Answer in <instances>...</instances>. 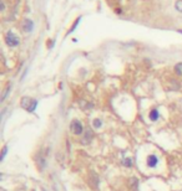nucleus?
Returning <instances> with one entry per match:
<instances>
[{
  "label": "nucleus",
  "mask_w": 182,
  "mask_h": 191,
  "mask_svg": "<svg viewBox=\"0 0 182 191\" xmlns=\"http://www.w3.org/2000/svg\"><path fill=\"white\" fill-rule=\"evenodd\" d=\"M21 107L24 109H26L28 112H34L36 109V107H38V101L29 98V97H24L21 99Z\"/></svg>",
  "instance_id": "nucleus-1"
},
{
  "label": "nucleus",
  "mask_w": 182,
  "mask_h": 191,
  "mask_svg": "<svg viewBox=\"0 0 182 191\" xmlns=\"http://www.w3.org/2000/svg\"><path fill=\"white\" fill-rule=\"evenodd\" d=\"M70 129H71V132L74 133L75 135H81V134H82V132H84L82 123H81L80 121H78V119H74V121L71 122V124H70Z\"/></svg>",
  "instance_id": "nucleus-2"
},
{
  "label": "nucleus",
  "mask_w": 182,
  "mask_h": 191,
  "mask_svg": "<svg viewBox=\"0 0 182 191\" xmlns=\"http://www.w3.org/2000/svg\"><path fill=\"white\" fill-rule=\"evenodd\" d=\"M5 42H6V45L8 46H10V47H15V46H17L19 45V39H17V36L15 35V34H13L11 31H9L6 35H5Z\"/></svg>",
  "instance_id": "nucleus-3"
},
{
  "label": "nucleus",
  "mask_w": 182,
  "mask_h": 191,
  "mask_svg": "<svg viewBox=\"0 0 182 191\" xmlns=\"http://www.w3.org/2000/svg\"><path fill=\"white\" fill-rule=\"evenodd\" d=\"M21 27L25 32H31L34 29V21L30 20V19H24L23 23H21Z\"/></svg>",
  "instance_id": "nucleus-4"
},
{
  "label": "nucleus",
  "mask_w": 182,
  "mask_h": 191,
  "mask_svg": "<svg viewBox=\"0 0 182 191\" xmlns=\"http://www.w3.org/2000/svg\"><path fill=\"white\" fill-rule=\"evenodd\" d=\"M146 163H147V166L149 168H156V165L158 164V158L154 154H150L146 159Z\"/></svg>",
  "instance_id": "nucleus-5"
},
{
  "label": "nucleus",
  "mask_w": 182,
  "mask_h": 191,
  "mask_svg": "<svg viewBox=\"0 0 182 191\" xmlns=\"http://www.w3.org/2000/svg\"><path fill=\"white\" fill-rule=\"evenodd\" d=\"M93 138H94V133H93V130L86 129V130H85V135L82 137V143H84L85 145H87V144H90L91 140H93Z\"/></svg>",
  "instance_id": "nucleus-6"
},
{
  "label": "nucleus",
  "mask_w": 182,
  "mask_h": 191,
  "mask_svg": "<svg viewBox=\"0 0 182 191\" xmlns=\"http://www.w3.org/2000/svg\"><path fill=\"white\" fill-rule=\"evenodd\" d=\"M149 118H150V121L156 122V121L160 118V113H158V110H157V109H152V110H150V113H149Z\"/></svg>",
  "instance_id": "nucleus-7"
},
{
  "label": "nucleus",
  "mask_w": 182,
  "mask_h": 191,
  "mask_svg": "<svg viewBox=\"0 0 182 191\" xmlns=\"http://www.w3.org/2000/svg\"><path fill=\"white\" fill-rule=\"evenodd\" d=\"M93 127H94L95 129L101 128V127H102V121H101L100 118H95V119L93 121Z\"/></svg>",
  "instance_id": "nucleus-8"
},
{
  "label": "nucleus",
  "mask_w": 182,
  "mask_h": 191,
  "mask_svg": "<svg viewBox=\"0 0 182 191\" xmlns=\"http://www.w3.org/2000/svg\"><path fill=\"white\" fill-rule=\"evenodd\" d=\"M122 164L126 166V168H131L132 166V159L131 158H125L122 160Z\"/></svg>",
  "instance_id": "nucleus-9"
},
{
  "label": "nucleus",
  "mask_w": 182,
  "mask_h": 191,
  "mask_svg": "<svg viewBox=\"0 0 182 191\" xmlns=\"http://www.w3.org/2000/svg\"><path fill=\"white\" fill-rule=\"evenodd\" d=\"M175 72H176L178 76H182V62H180V63H177V65L175 66Z\"/></svg>",
  "instance_id": "nucleus-10"
},
{
  "label": "nucleus",
  "mask_w": 182,
  "mask_h": 191,
  "mask_svg": "<svg viewBox=\"0 0 182 191\" xmlns=\"http://www.w3.org/2000/svg\"><path fill=\"white\" fill-rule=\"evenodd\" d=\"M11 89V85H8L6 86V88H5V91L3 92V96H2V101H4L5 98H6V96H8V93H9V91Z\"/></svg>",
  "instance_id": "nucleus-11"
},
{
  "label": "nucleus",
  "mask_w": 182,
  "mask_h": 191,
  "mask_svg": "<svg viewBox=\"0 0 182 191\" xmlns=\"http://www.w3.org/2000/svg\"><path fill=\"white\" fill-rule=\"evenodd\" d=\"M175 8H176V10H177V11L182 13V0H177L176 4H175Z\"/></svg>",
  "instance_id": "nucleus-12"
},
{
  "label": "nucleus",
  "mask_w": 182,
  "mask_h": 191,
  "mask_svg": "<svg viewBox=\"0 0 182 191\" xmlns=\"http://www.w3.org/2000/svg\"><path fill=\"white\" fill-rule=\"evenodd\" d=\"M6 151H8V146H4L2 150V157H0V160H4L5 155H6Z\"/></svg>",
  "instance_id": "nucleus-13"
},
{
  "label": "nucleus",
  "mask_w": 182,
  "mask_h": 191,
  "mask_svg": "<svg viewBox=\"0 0 182 191\" xmlns=\"http://www.w3.org/2000/svg\"><path fill=\"white\" fill-rule=\"evenodd\" d=\"M80 19H81V17H79V19H78V20L75 21V24H74V25H72V27L70 29V32H72V31H74V30H75V27H76V26H78V24L80 23Z\"/></svg>",
  "instance_id": "nucleus-14"
},
{
  "label": "nucleus",
  "mask_w": 182,
  "mask_h": 191,
  "mask_svg": "<svg viewBox=\"0 0 182 191\" xmlns=\"http://www.w3.org/2000/svg\"><path fill=\"white\" fill-rule=\"evenodd\" d=\"M5 9V4H4V2L2 0V3H0V10H4Z\"/></svg>",
  "instance_id": "nucleus-15"
},
{
  "label": "nucleus",
  "mask_w": 182,
  "mask_h": 191,
  "mask_svg": "<svg viewBox=\"0 0 182 191\" xmlns=\"http://www.w3.org/2000/svg\"><path fill=\"white\" fill-rule=\"evenodd\" d=\"M178 32H181V34H182V30H178Z\"/></svg>",
  "instance_id": "nucleus-16"
}]
</instances>
